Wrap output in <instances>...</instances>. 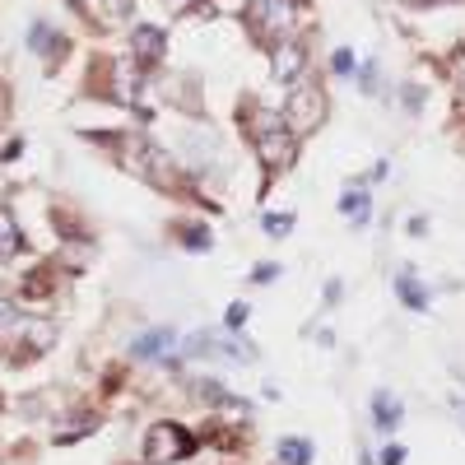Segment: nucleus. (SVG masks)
<instances>
[{
    "instance_id": "7",
    "label": "nucleus",
    "mask_w": 465,
    "mask_h": 465,
    "mask_svg": "<svg viewBox=\"0 0 465 465\" xmlns=\"http://www.w3.org/2000/svg\"><path fill=\"white\" fill-rule=\"evenodd\" d=\"M173 340H177L173 331H149L145 340H135V344H130V353H135V359H158L163 349H173Z\"/></svg>"
},
{
    "instance_id": "5",
    "label": "nucleus",
    "mask_w": 465,
    "mask_h": 465,
    "mask_svg": "<svg viewBox=\"0 0 465 465\" xmlns=\"http://www.w3.org/2000/svg\"><path fill=\"white\" fill-rule=\"evenodd\" d=\"M163 51H168L163 29H154V23H135V29H130V57L140 61V66H158Z\"/></svg>"
},
{
    "instance_id": "20",
    "label": "nucleus",
    "mask_w": 465,
    "mask_h": 465,
    "mask_svg": "<svg viewBox=\"0 0 465 465\" xmlns=\"http://www.w3.org/2000/svg\"><path fill=\"white\" fill-rule=\"evenodd\" d=\"M400 461H405L400 447H387V452H381V465H400Z\"/></svg>"
},
{
    "instance_id": "6",
    "label": "nucleus",
    "mask_w": 465,
    "mask_h": 465,
    "mask_svg": "<svg viewBox=\"0 0 465 465\" xmlns=\"http://www.w3.org/2000/svg\"><path fill=\"white\" fill-rule=\"evenodd\" d=\"M303 66H308L303 47H298V42H275V61H270L275 79H298V75H303Z\"/></svg>"
},
{
    "instance_id": "9",
    "label": "nucleus",
    "mask_w": 465,
    "mask_h": 465,
    "mask_svg": "<svg viewBox=\"0 0 465 465\" xmlns=\"http://www.w3.org/2000/svg\"><path fill=\"white\" fill-rule=\"evenodd\" d=\"M372 409H377V428H396L400 424V400L396 396H387V391H377V400H372Z\"/></svg>"
},
{
    "instance_id": "4",
    "label": "nucleus",
    "mask_w": 465,
    "mask_h": 465,
    "mask_svg": "<svg viewBox=\"0 0 465 465\" xmlns=\"http://www.w3.org/2000/svg\"><path fill=\"white\" fill-rule=\"evenodd\" d=\"M284 121H289L293 135L312 130V126L321 121V98H317V89H298V94L289 98V107H284Z\"/></svg>"
},
{
    "instance_id": "19",
    "label": "nucleus",
    "mask_w": 465,
    "mask_h": 465,
    "mask_svg": "<svg viewBox=\"0 0 465 465\" xmlns=\"http://www.w3.org/2000/svg\"><path fill=\"white\" fill-rule=\"evenodd\" d=\"M14 321H19V317H14V308H10V303H0V331H10Z\"/></svg>"
},
{
    "instance_id": "22",
    "label": "nucleus",
    "mask_w": 465,
    "mask_h": 465,
    "mask_svg": "<svg viewBox=\"0 0 465 465\" xmlns=\"http://www.w3.org/2000/svg\"><path fill=\"white\" fill-rule=\"evenodd\" d=\"M70 5H75V10H94V5H98V0H70Z\"/></svg>"
},
{
    "instance_id": "1",
    "label": "nucleus",
    "mask_w": 465,
    "mask_h": 465,
    "mask_svg": "<svg viewBox=\"0 0 465 465\" xmlns=\"http://www.w3.org/2000/svg\"><path fill=\"white\" fill-rule=\"evenodd\" d=\"M256 130H252V140H256V154H261V163L270 173H284L289 163H293V130H289V121L284 117H275V112H256V121H252Z\"/></svg>"
},
{
    "instance_id": "10",
    "label": "nucleus",
    "mask_w": 465,
    "mask_h": 465,
    "mask_svg": "<svg viewBox=\"0 0 465 465\" xmlns=\"http://www.w3.org/2000/svg\"><path fill=\"white\" fill-rule=\"evenodd\" d=\"M308 461H312V447L303 437H284L280 443V465H308Z\"/></svg>"
},
{
    "instance_id": "3",
    "label": "nucleus",
    "mask_w": 465,
    "mask_h": 465,
    "mask_svg": "<svg viewBox=\"0 0 465 465\" xmlns=\"http://www.w3.org/2000/svg\"><path fill=\"white\" fill-rule=\"evenodd\" d=\"M191 452H196V437H191L182 424H154L149 428V443H145L149 465H173V461H186Z\"/></svg>"
},
{
    "instance_id": "21",
    "label": "nucleus",
    "mask_w": 465,
    "mask_h": 465,
    "mask_svg": "<svg viewBox=\"0 0 465 465\" xmlns=\"http://www.w3.org/2000/svg\"><path fill=\"white\" fill-rule=\"evenodd\" d=\"M275 280V265H256V284H270Z\"/></svg>"
},
{
    "instance_id": "11",
    "label": "nucleus",
    "mask_w": 465,
    "mask_h": 465,
    "mask_svg": "<svg viewBox=\"0 0 465 465\" xmlns=\"http://www.w3.org/2000/svg\"><path fill=\"white\" fill-rule=\"evenodd\" d=\"M396 293H400V298H405V303L415 308V312H424V308H428V293H424L415 280H409V275H400V280H396Z\"/></svg>"
},
{
    "instance_id": "14",
    "label": "nucleus",
    "mask_w": 465,
    "mask_h": 465,
    "mask_svg": "<svg viewBox=\"0 0 465 465\" xmlns=\"http://www.w3.org/2000/svg\"><path fill=\"white\" fill-rule=\"evenodd\" d=\"M182 237H186V247H191V252H205V247H210V228L186 224V228H182Z\"/></svg>"
},
{
    "instance_id": "18",
    "label": "nucleus",
    "mask_w": 465,
    "mask_h": 465,
    "mask_svg": "<svg viewBox=\"0 0 465 465\" xmlns=\"http://www.w3.org/2000/svg\"><path fill=\"white\" fill-rule=\"evenodd\" d=\"M353 70V51H335V75H349Z\"/></svg>"
},
{
    "instance_id": "12",
    "label": "nucleus",
    "mask_w": 465,
    "mask_h": 465,
    "mask_svg": "<svg viewBox=\"0 0 465 465\" xmlns=\"http://www.w3.org/2000/svg\"><path fill=\"white\" fill-rule=\"evenodd\" d=\"M340 214L353 219V224H363V219H368V196H363V191H349V196L340 201Z\"/></svg>"
},
{
    "instance_id": "17",
    "label": "nucleus",
    "mask_w": 465,
    "mask_h": 465,
    "mask_svg": "<svg viewBox=\"0 0 465 465\" xmlns=\"http://www.w3.org/2000/svg\"><path fill=\"white\" fill-rule=\"evenodd\" d=\"M247 317H252V312H247V303H233V308H228V331H237V326H247Z\"/></svg>"
},
{
    "instance_id": "2",
    "label": "nucleus",
    "mask_w": 465,
    "mask_h": 465,
    "mask_svg": "<svg viewBox=\"0 0 465 465\" xmlns=\"http://www.w3.org/2000/svg\"><path fill=\"white\" fill-rule=\"evenodd\" d=\"M247 29L261 42L275 47L293 29V5H289V0H247Z\"/></svg>"
},
{
    "instance_id": "15",
    "label": "nucleus",
    "mask_w": 465,
    "mask_h": 465,
    "mask_svg": "<svg viewBox=\"0 0 465 465\" xmlns=\"http://www.w3.org/2000/svg\"><path fill=\"white\" fill-rule=\"evenodd\" d=\"M293 228V214H265V233L270 237H284Z\"/></svg>"
},
{
    "instance_id": "23",
    "label": "nucleus",
    "mask_w": 465,
    "mask_h": 465,
    "mask_svg": "<svg viewBox=\"0 0 465 465\" xmlns=\"http://www.w3.org/2000/svg\"><path fill=\"white\" fill-rule=\"evenodd\" d=\"M168 5H173V10H186V5H191V0H168Z\"/></svg>"
},
{
    "instance_id": "8",
    "label": "nucleus",
    "mask_w": 465,
    "mask_h": 465,
    "mask_svg": "<svg viewBox=\"0 0 465 465\" xmlns=\"http://www.w3.org/2000/svg\"><path fill=\"white\" fill-rule=\"evenodd\" d=\"M23 247V233H19V224H14V214L0 205V256H14Z\"/></svg>"
},
{
    "instance_id": "16",
    "label": "nucleus",
    "mask_w": 465,
    "mask_h": 465,
    "mask_svg": "<svg viewBox=\"0 0 465 465\" xmlns=\"http://www.w3.org/2000/svg\"><path fill=\"white\" fill-rule=\"evenodd\" d=\"M51 284H47V275H42V270H38V275H29V284H23V293H29V298H42Z\"/></svg>"
},
{
    "instance_id": "13",
    "label": "nucleus",
    "mask_w": 465,
    "mask_h": 465,
    "mask_svg": "<svg viewBox=\"0 0 465 465\" xmlns=\"http://www.w3.org/2000/svg\"><path fill=\"white\" fill-rule=\"evenodd\" d=\"M135 85H140V79H135V66L121 61V66H117V89H121V98H135Z\"/></svg>"
}]
</instances>
